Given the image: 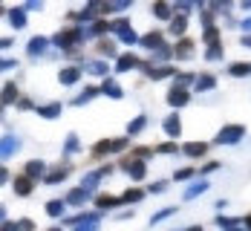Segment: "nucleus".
<instances>
[{
  "label": "nucleus",
  "instance_id": "nucleus-50",
  "mask_svg": "<svg viewBox=\"0 0 251 231\" xmlns=\"http://www.w3.org/2000/svg\"><path fill=\"white\" fill-rule=\"evenodd\" d=\"M12 67H15L12 58H0V70H12Z\"/></svg>",
  "mask_w": 251,
  "mask_h": 231
},
{
  "label": "nucleus",
  "instance_id": "nucleus-26",
  "mask_svg": "<svg viewBox=\"0 0 251 231\" xmlns=\"http://www.w3.org/2000/svg\"><path fill=\"white\" fill-rule=\"evenodd\" d=\"M228 76H234V78L251 76V64H246V61H237V64H228Z\"/></svg>",
  "mask_w": 251,
  "mask_h": 231
},
{
  "label": "nucleus",
  "instance_id": "nucleus-63",
  "mask_svg": "<svg viewBox=\"0 0 251 231\" xmlns=\"http://www.w3.org/2000/svg\"><path fill=\"white\" fill-rule=\"evenodd\" d=\"M3 12H6V9H3V6H0V15H3Z\"/></svg>",
  "mask_w": 251,
  "mask_h": 231
},
{
  "label": "nucleus",
  "instance_id": "nucleus-27",
  "mask_svg": "<svg viewBox=\"0 0 251 231\" xmlns=\"http://www.w3.org/2000/svg\"><path fill=\"white\" fill-rule=\"evenodd\" d=\"M96 96H101V87H84V90H81V96H78L73 104H75V107H78V104H87V102H93Z\"/></svg>",
  "mask_w": 251,
  "mask_h": 231
},
{
  "label": "nucleus",
  "instance_id": "nucleus-30",
  "mask_svg": "<svg viewBox=\"0 0 251 231\" xmlns=\"http://www.w3.org/2000/svg\"><path fill=\"white\" fill-rule=\"evenodd\" d=\"M145 128H148V116L142 113V116H136V119L127 125V136H136V133H142Z\"/></svg>",
  "mask_w": 251,
  "mask_h": 231
},
{
  "label": "nucleus",
  "instance_id": "nucleus-28",
  "mask_svg": "<svg viewBox=\"0 0 251 231\" xmlns=\"http://www.w3.org/2000/svg\"><path fill=\"white\" fill-rule=\"evenodd\" d=\"M116 205H122V200H119V197H110V194L96 197V208H99V211H104V208H116Z\"/></svg>",
  "mask_w": 251,
  "mask_h": 231
},
{
  "label": "nucleus",
  "instance_id": "nucleus-21",
  "mask_svg": "<svg viewBox=\"0 0 251 231\" xmlns=\"http://www.w3.org/2000/svg\"><path fill=\"white\" fill-rule=\"evenodd\" d=\"M78 78H81V70H78V67H64V70L58 73V81H61L64 87H70V84H75Z\"/></svg>",
  "mask_w": 251,
  "mask_h": 231
},
{
  "label": "nucleus",
  "instance_id": "nucleus-20",
  "mask_svg": "<svg viewBox=\"0 0 251 231\" xmlns=\"http://www.w3.org/2000/svg\"><path fill=\"white\" fill-rule=\"evenodd\" d=\"M6 15H9V24H12V29H24V26H26V9L15 6V9H9Z\"/></svg>",
  "mask_w": 251,
  "mask_h": 231
},
{
  "label": "nucleus",
  "instance_id": "nucleus-23",
  "mask_svg": "<svg viewBox=\"0 0 251 231\" xmlns=\"http://www.w3.org/2000/svg\"><path fill=\"white\" fill-rule=\"evenodd\" d=\"M90 194H93V191H87V188H75V191H70V194H67V200H64V203H67V205H81V203H87V197H90Z\"/></svg>",
  "mask_w": 251,
  "mask_h": 231
},
{
  "label": "nucleus",
  "instance_id": "nucleus-45",
  "mask_svg": "<svg viewBox=\"0 0 251 231\" xmlns=\"http://www.w3.org/2000/svg\"><path fill=\"white\" fill-rule=\"evenodd\" d=\"M217 226H223V229H234V226H240V220H237V217H217Z\"/></svg>",
  "mask_w": 251,
  "mask_h": 231
},
{
  "label": "nucleus",
  "instance_id": "nucleus-37",
  "mask_svg": "<svg viewBox=\"0 0 251 231\" xmlns=\"http://www.w3.org/2000/svg\"><path fill=\"white\" fill-rule=\"evenodd\" d=\"M64 208H67L64 200H52V203H47V214H50V217H61V214H64Z\"/></svg>",
  "mask_w": 251,
  "mask_h": 231
},
{
  "label": "nucleus",
  "instance_id": "nucleus-29",
  "mask_svg": "<svg viewBox=\"0 0 251 231\" xmlns=\"http://www.w3.org/2000/svg\"><path fill=\"white\" fill-rule=\"evenodd\" d=\"M153 15L162 18V21H174V6H168V3H153Z\"/></svg>",
  "mask_w": 251,
  "mask_h": 231
},
{
  "label": "nucleus",
  "instance_id": "nucleus-9",
  "mask_svg": "<svg viewBox=\"0 0 251 231\" xmlns=\"http://www.w3.org/2000/svg\"><path fill=\"white\" fill-rule=\"evenodd\" d=\"M162 130H165L171 139H179V136H182V119H179L176 113H171V116L162 122Z\"/></svg>",
  "mask_w": 251,
  "mask_h": 231
},
{
  "label": "nucleus",
  "instance_id": "nucleus-35",
  "mask_svg": "<svg viewBox=\"0 0 251 231\" xmlns=\"http://www.w3.org/2000/svg\"><path fill=\"white\" fill-rule=\"evenodd\" d=\"M188 84H197V78L191 76V73H176V76H174V87L188 90Z\"/></svg>",
  "mask_w": 251,
  "mask_h": 231
},
{
  "label": "nucleus",
  "instance_id": "nucleus-33",
  "mask_svg": "<svg viewBox=\"0 0 251 231\" xmlns=\"http://www.w3.org/2000/svg\"><path fill=\"white\" fill-rule=\"evenodd\" d=\"M70 171H73V168H70V165H61V168H58V171H52V174H47V185H55V182H61L64 180V177H70Z\"/></svg>",
  "mask_w": 251,
  "mask_h": 231
},
{
  "label": "nucleus",
  "instance_id": "nucleus-47",
  "mask_svg": "<svg viewBox=\"0 0 251 231\" xmlns=\"http://www.w3.org/2000/svg\"><path fill=\"white\" fill-rule=\"evenodd\" d=\"M110 9L113 12H127L130 9V0H116V3H110Z\"/></svg>",
  "mask_w": 251,
  "mask_h": 231
},
{
  "label": "nucleus",
  "instance_id": "nucleus-48",
  "mask_svg": "<svg viewBox=\"0 0 251 231\" xmlns=\"http://www.w3.org/2000/svg\"><path fill=\"white\" fill-rule=\"evenodd\" d=\"M220 168H223V162H208V165H202V177L211 174V171H220Z\"/></svg>",
  "mask_w": 251,
  "mask_h": 231
},
{
  "label": "nucleus",
  "instance_id": "nucleus-2",
  "mask_svg": "<svg viewBox=\"0 0 251 231\" xmlns=\"http://www.w3.org/2000/svg\"><path fill=\"white\" fill-rule=\"evenodd\" d=\"M127 145H130V139H127V136H119V139H101L99 145L93 148V156H96V159H101V156L119 154V151H125Z\"/></svg>",
  "mask_w": 251,
  "mask_h": 231
},
{
  "label": "nucleus",
  "instance_id": "nucleus-14",
  "mask_svg": "<svg viewBox=\"0 0 251 231\" xmlns=\"http://www.w3.org/2000/svg\"><path fill=\"white\" fill-rule=\"evenodd\" d=\"M101 93H104L107 99H125V90H122V84H119V81H113V78H104V84H101Z\"/></svg>",
  "mask_w": 251,
  "mask_h": 231
},
{
  "label": "nucleus",
  "instance_id": "nucleus-11",
  "mask_svg": "<svg viewBox=\"0 0 251 231\" xmlns=\"http://www.w3.org/2000/svg\"><path fill=\"white\" fill-rule=\"evenodd\" d=\"M113 168H99V171H90L84 180H81V188H87V191H96V185L101 182V177H107Z\"/></svg>",
  "mask_w": 251,
  "mask_h": 231
},
{
  "label": "nucleus",
  "instance_id": "nucleus-7",
  "mask_svg": "<svg viewBox=\"0 0 251 231\" xmlns=\"http://www.w3.org/2000/svg\"><path fill=\"white\" fill-rule=\"evenodd\" d=\"M139 44H142L145 50L156 52L159 47H165V38H162V32H159V29H153V32H148V35H142V38H139Z\"/></svg>",
  "mask_w": 251,
  "mask_h": 231
},
{
  "label": "nucleus",
  "instance_id": "nucleus-1",
  "mask_svg": "<svg viewBox=\"0 0 251 231\" xmlns=\"http://www.w3.org/2000/svg\"><path fill=\"white\" fill-rule=\"evenodd\" d=\"M84 41H87V29L84 26H67V29H61V32L52 35V44L64 52H75Z\"/></svg>",
  "mask_w": 251,
  "mask_h": 231
},
{
  "label": "nucleus",
  "instance_id": "nucleus-42",
  "mask_svg": "<svg viewBox=\"0 0 251 231\" xmlns=\"http://www.w3.org/2000/svg\"><path fill=\"white\" fill-rule=\"evenodd\" d=\"M142 197H145V191H139V188H130V191H125L122 203H139Z\"/></svg>",
  "mask_w": 251,
  "mask_h": 231
},
{
  "label": "nucleus",
  "instance_id": "nucleus-17",
  "mask_svg": "<svg viewBox=\"0 0 251 231\" xmlns=\"http://www.w3.org/2000/svg\"><path fill=\"white\" fill-rule=\"evenodd\" d=\"M32 191H35V182L29 180V177H15V194H18V197H29V194H32Z\"/></svg>",
  "mask_w": 251,
  "mask_h": 231
},
{
  "label": "nucleus",
  "instance_id": "nucleus-10",
  "mask_svg": "<svg viewBox=\"0 0 251 231\" xmlns=\"http://www.w3.org/2000/svg\"><path fill=\"white\" fill-rule=\"evenodd\" d=\"M182 154L188 159H200V156L208 154V142H185L182 145Z\"/></svg>",
  "mask_w": 251,
  "mask_h": 231
},
{
  "label": "nucleus",
  "instance_id": "nucleus-4",
  "mask_svg": "<svg viewBox=\"0 0 251 231\" xmlns=\"http://www.w3.org/2000/svg\"><path fill=\"white\" fill-rule=\"evenodd\" d=\"M113 32L119 35L122 44H139V35L130 29V24H127L125 18H122V21H113Z\"/></svg>",
  "mask_w": 251,
  "mask_h": 231
},
{
  "label": "nucleus",
  "instance_id": "nucleus-18",
  "mask_svg": "<svg viewBox=\"0 0 251 231\" xmlns=\"http://www.w3.org/2000/svg\"><path fill=\"white\" fill-rule=\"evenodd\" d=\"M174 55L176 58H191L194 55V41L185 35V38H179V44L174 47Z\"/></svg>",
  "mask_w": 251,
  "mask_h": 231
},
{
  "label": "nucleus",
  "instance_id": "nucleus-61",
  "mask_svg": "<svg viewBox=\"0 0 251 231\" xmlns=\"http://www.w3.org/2000/svg\"><path fill=\"white\" fill-rule=\"evenodd\" d=\"M246 229H249V231H251V217H249V220H246Z\"/></svg>",
  "mask_w": 251,
  "mask_h": 231
},
{
  "label": "nucleus",
  "instance_id": "nucleus-55",
  "mask_svg": "<svg viewBox=\"0 0 251 231\" xmlns=\"http://www.w3.org/2000/svg\"><path fill=\"white\" fill-rule=\"evenodd\" d=\"M0 47H12V38H0Z\"/></svg>",
  "mask_w": 251,
  "mask_h": 231
},
{
  "label": "nucleus",
  "instance_id": "nucleus-36",
  "mask_svg": "<svg viewBox=\"0 0 251 231\" xmlns=\"http://www.w3.org/2000/svg\"><path fill=\"white\" fill-rule=\"evenodd\" d=\"M223 58V44L217 41V44H208V50H205V61H220Z\"/></svg>",
  "mask_w": 251,
  "mask_h": 231
},
{
  "label": "nucleus",
  "instance_id": "nucleus-60",
  "mask_svg": "<svg viewBox=\"0 0 251 231\" xmlns=\"http://www.w3.org/2000/svg\"><path fill=\"white\" fill-rule=\"evenodd\" d=\"M223 231H246V229H240V226H234V229H223Z\"/></svg>",
  "mask_w": 251,
  "mask_h": 231
},
{
  "label": "nucleus",
  "instance_id": "nucleus-32",
  "mask_svg": "<svg viewBox=\"0 0 251 231\" xmlns=\"http://www.w3.org/2000/svg\"><path fill=\"white\" fill-rule=\"evenodd\" d=\"M87 70H90V76H99V78L110 76V70H107V64H104V61H87Z\"/></svg>",
  "mask_w": 251,
  "mask_h": 231
},
{
  "label": "nucleus",
  "instance_id": "nucleus-58",
  "mask_svg": "<svg viewBox=\"0 0 251 231\" xmlns=\"http://www.w3.org/2000/svg\"><path fill=\"white\" fill-rule=\"evenodd\" d=\"M240 6H243L246 12H251V0H246V3H240Z\"/></svg>",
  "mask_w": 251,
  "mask_h": 231
},
{
  "label": "nucleus",
  "instance_id": "nucleus-43",
  "mask_svg": "<svg viewBox=\"0 0 251 231\" xmlns=\"http://www.w3.org/2000/svg\"><path fill=\"white\" fill-rule=\"evenodd\" d=\"M99 50H101V55H104V58H110V55L116 58V44H113V41H101Z\"/></svg>",
  "mask_w": 251,
  "mask_h": 231
},
{
  "label": "nucleus",
  "instance_id": "nucleus-12",
  "mask_svg": "<svg viewBox=\"0 0 251 231\" xmlns=\"http://www.w3.org/2000/svg\"><path fill=\"white\" fill-rule=\"evenodd\" d=\"M26 177L35 182V180H47V165L41 162V159H32V162H26Z\"/></svg>",
  "mask_w": 251,
  "mask_h": 231
},
{
  "label": "nucleus",
  "instance_id": "nucleus-49",
  "mask_svg": "<svg viewBox=\"0 0 251 231\" xmlns=\"http://www.w3.org/2000/svg\"><path fill=\"white\" fill-rule=\"evenodd\" d=\"M18 229L21 231H32L35 229V223H32V220H18Z\"/></svg>",
  "mask_w": 251,
  "mask_h": 231
},
{
  "label": "nucleus",
  "instance_id": "nucleus-24",
  "mask_svg": "<svg viewBox=\"0 0 251 231\" xmlns=\"http://www.w3.org/2000/svg\"><path fill=\"white\" fill-rule=\"evenodd\" d=\"M148 70V78H153V81H159V78H174L176 70L174 67H145Z\"/></svg>",
  "mask_w": 251,
  "mask_h": 231
},
{
  "label": "nucleus",
  "instance_id": "nucleus-44",
  "mask_svg": "<svg viewBox=\"0 0 251 231\" xmlns=\"http://www.w3.org/2000/svg\"><path fill=\"white\" fill-rule=\"evenodd\" d=\"M176 151H182L176 142H165V145H159V148H156V154H176Z\"/></svg>",
  "mask_w": 251,
  "mask_h": 231
},
{
  "label": "nucleus",
  "instance_id": "nucleus-8",
  "mask_svg": "<svg viewBox=\"0 0 251 231\" xmlns=\"http://www.w3.org/2000/svg\"><path fill=\"white\" fill-rule=\"evenodd\" d=\"M191 102V93L188 90H182V87H171V93H168V104L179 110V107H185V104Z\"/></svg>",
  "mask_w": 251,
  "mask_h": 231
},
{
  "label": "nucleus",
  "instance_id": "nucleus-5",
  "mask_svg": "<svg viewBox=\"0 0 251 231\" xmlns=\"http://www.w3.org/2000/svg\"><path fill=\"white\" fill-rule=\"evenodd\" d=\"M208 188H211V182H208V180H194L191 185H188V188H185L182 200H185V203H191V200H197V197H202V194H205Z\"/></svg>",
  "mask_w": 251,
  "mask_h": 231
},
{
  "label": "nucleus",
  "instance_id": "nucleus-34",
  "mask_svg": "<svg viewBox=\"0 0 251 231\" xmlns=\"http://www.w3.org/2000/svg\"><path fill=\"white\" fill-rule=\"evenodd\" d=\"M200 93H205V90H214L217 87V78L214 76H197V84H194Z\"/></svg>",
  "mask_w": 251,
  "mask_h": 231
},
{
  "label": "nucleus",
  "instance_id": "nucleus-31",
  "mask_svg": "<svg viewBox=\"0 0 251 231\" xmlns=\"http://www.w3.org/2000/svg\"><path fill=\"white\" fill-rule=\"evenodd\" d=\"M171 32L185 38V32H188V18H185V15H174V21H171Z\"/></svg>",
  "mask_w": 251,
  "mask_h": 231
},
{
  "label": "nucleus",
  "instance_id": "nucleus-38",
  "mask_svg": "<svg viewBox=\"0 0 251 231\" xmlns=\"http://www.w3.org/2000/svg\"><path fill=\"white\" fill-rule=\"evenodd\" d=\"M174 214H176V208H162V211H156L151 217V226H159L162 220H168V217H174Z\"/></svg>",
  "mask_w": 251,
  "mask_h": 231
},
{
  "label": "nucleus",
  "instance_id": "nucleus-52",
  "mask_svg": "<svg viewBox=\"0 0 251 231\" xmlns=\"http://www.w3.org/2000/svg\"><path fill=\"white\" fill-rule=\"evenodd\" d=\"M240 29H243V32H246V35H251V18H246V21H243V24H240Z\"/></svg>",
  "mask_w": 251,
  "mask_h": 231
},
{
  "label": "nucleus",
  "instance_id": "nucleus-41",
  "mask_svg": "<svg viewBox=\"0 0 251 231\" xmlns=\"http://www.w3.org/2000/svg\"><path fill=\"white\" fill-rule=\"evenodd\" d=\"M174 180H176V182L194 180V168H176V171H174Z\"/></svg>",
  "mask_w": 251,
  "mask_h": 231
},
{
  "label": "nucleus",
  "instance_id": "nucleus-54",
  "mask_svg": "<svg viewBox=\"0 0 251 231\" xmlns=\"http://www.w3.org/2000/svg\"><path fill=\"white\" fill-rule=\"evenodd\" d=\"M18 107H21V110H29V107H32V102H29V99H24V102H18Z\"/></svg>",
  "mask_w": 251,
  "mask_h": 231
},
{
  "label": "nucleus",
  "instance_id": "nucleus-62",
  "mask_svg": "<svg viewBox=\"0 0 251 231\" xmlns=\"http://www.w3.org/2000/svg\"><path fill=\"white\" fill-rule=\"evenodd\" d=\"M47 231H61V229H47Z\"/></svg>",
  "mask_w": 251,
  "mask_h": 231
},
{
  "label": "nucleus",
  "instance_id": "nucleus-3",
  "mask_svg": "<svg viewBox=\"0 0 251 231\" xmlns=\"http://www.w3.org/2000/svg\"><path fill=\"white\" fill-rule=\"evenodd\" d=\"M246 139V128L243 125H226V128L217 133L214 145H240Z\"/></svg>",
  "mask_w": 251,
  "mask_h": 231
},
{
  "label": "nucleus",
  "instance_id": "nucleus-39",
  "mask_svg": "<svg viewBox=\"0 0 251 231\" xmlns=\"http://www.w3.org/2000/svg\"><path fill=\"white\" fill-rule=\"evenodd\" d=\"M78 151H81L78 136H75V133H70V136H67V145H64V154H78Z\"/></svg>",
  "mask_w": 251,
  "mask_h": 231
},
{
  "label": "nucleus",
  "instance_id": "nucleus-15",
  "mask_svg": "<svg viewBox=\"0 0 251 231\" xmlns=\"http://www.w3.org/2000/svg\"><path fill=\"white\" fill-rule=\"evenodd\" d=\"M133 67H142V64H139V58H136L133 52L119 55V61H116V73H127V70H133Z\"/></svg>",
  "mask_w": 251,
  "mask_h": 231
},
{
  "label": "nucleus",
  "instance_id": "nucleus-46",
  "mask_svg": "<svg viewBox=\"0 0 251 231\" xmlns=\"http://www.w3.org/2000/svg\"><path fill=\"white\" fill-rule=\"evenodd\" d=\"M148 191H151V194H165V191H168V180H159V182H153V185L148 188Z\"/></svg>",
  "mask_w": 251,
  "mask_h": 231
},
{
  "label": "nucleus",
  "instance_id": "nucleus-25",
  "mask_svg": "<svg viewBox=\"0 0 251 231\" xmlns=\"http://www.w3.org/2000/svg\"><path fill=\"white\" fill-rule=\"evenodd\" d=\"M104 32H113V24H107V21H93V24L87 26V38H96V35H104Z\"/></svg>",
  "mask_w": 251,
  "mask_h": 231
},
{
  "label": "nucleus",
  "instance_id": "nucleus-13",
  "mask_svg": "<svg viewBox=\"0 0 251 231\" xmlns=\"http://www.w3.org/2000/svg\"><path fill=\"white\" fill-rule=\"evenodd\" d=\"M52 38H44V35H35L29 44H26V50H29V55H44V52L50 50Z\"/></svg>",
  "mask_w": 251,
  "mask_h": 231
},
{
  "label": "nucleus",
  "instance_id": "nucleus-6",
  "mask_svg": "<svg viewBox=\"0 0 251 231\" xmlns=\"http://www.w3.org/2000/svg\"><path fill=\"white\" fill-rule=\"evenodd\" d=\"M125 171L130 180H145V174H148V165H145V159H130V162H125Z\"/></svg>",
  "mask_w": 251,
  "mask_h": 231
},
{
  "label": "nucleus",
  "instance_id": "nucleus-19",
  "mask_svg": "<svg viewBox=\"0 0 251 231\" xmlns=\"http://www.w3.org/2000/svg\"><path fill=\"white\" fill-rule=\"evenodd\" d=\"M21 148V142L15 139V136H3L0 139V159H6V156H12L15 151Z\"/></svg>",
  "mask_w": 251,
  "mask_h": 231
},
{
  "label": "nucleus",
  "instance_id": "nucleus-57",
  "mask_svg": "<svg viewBox=\"0 0 251 231\" xmlns=\"http://www.w3.org/2000/svg\"><path fill=\"white\" fill-rule=\"evenodd\" d=\"M243 47H251V35H243Z\"/></svg>",
  "mask_w": 251,
  "mask_h": 231
},
{
  "label": "nucleus",
  "instance_id": "nucleus-59",
  "mask_svg": "<svg viewBox=\"0 0 251 231\" xmlns=\"http://www.w3.org/2000/svg\"><path fill=\"white\" fill-rule=\"evenodd\" d=\"M3 220H6V208L0 205V223H3Z\"/></svg>",
  "mask_w": 251,
  "mask_h": 231
},
{
  "label": "nucleus",
  "instance_id": "nucleus-56",
  "mask_svg": "<svg viewBox=\"0 0 251 231\" xmlns=\"http://www.w3.org/2000/svg\"><path fill=\"white\" fill-rule=\"evenodd\" d=\"M179 231H202V226H188V229H179Z\"/></svg>",
  "mask_w": 251,
  "mask_h": 231
},
{
  "label": "nucleus",
  "instance_id": "nucleus-51",
  "mask_svg": "<svg viewBox=\"0 0 251 231\" xmlns=\"http://www.w3.org/2000/svg\"><path fill=\"white\" fill-rule=\"evenodd\" d=\"M0 231H21V229H18V223H3Z\"/></svg>",
  "mask_w": 251,
  "mask_h": 231
},
{
  "label": "nucleus",
  "instance_id": "nucleus-53",
  "mask_svg": "<svg viewBox=\"0 0 251 231\" xmlns=\"http://www.w3.org/2000/svg\"><path fill=\"white\" fill-rule=\"evenodd\" d=\"M9 180V171H6V168H3V165H0V185H3V182Z\"/></svg>",
  "mask_w": 251,
  "mask_h": 231
},
{
  "label": "nucleus",
  "instance_id": "nucleus-40",
  "mask_svg": "<svg viewBox=\"0 0 251 231\" xmlns=\"http://www.w3.org/2000/svg\"><path fill=\"white\" fill-rule=\"evenodd\" d=\"M151 55H153V61H168V58H174V50L165 44V47H159V50L151 52Z\"/></svg>",
  "mask_w": 251,
  "mask_h": 231
},
{
  "label": "nucleus",
  "instance_id": "nucleus-22",
  "mask_svg": "<svg viewBox=\"0 0 251 231\" xmlns=\"http://www.w3.org/2000/svg\"><path fill=\"white\" fill-rule=\"evenodd\" d=\"M0 102H3V104H18V84H15V81H9V84H3V93H0Z\"/></svg>",
  "mask_w": 251,
  "mask_h": 231
},
{
  "label": "nucleus",
  "instance_id": "nucleus-16",
  "mask_svg": "<svg viewBox=\"0 0 251 231\" xmlns=\"http://www.w3.org/2000/svg\"><path fill=\"white\" fill-rule=\"evenodd\" d=\"M38 113H41V119H47V122H55V119L61 116V102L41 104V107H38Z\"/></svg>",
  "mask_w": 251,
  "mask_h": 231
}]
</instances>
